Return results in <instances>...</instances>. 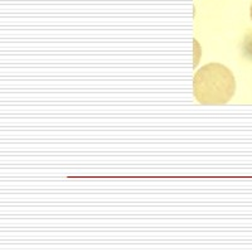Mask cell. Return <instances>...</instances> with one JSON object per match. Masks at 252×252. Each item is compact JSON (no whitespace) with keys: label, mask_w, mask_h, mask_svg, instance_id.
Listing matches in <instances>:
<instances>
[{"label":"cell","mask_w":252,"mask_h":252,"mask_svg":"<svg viewBox=\"0 0 252 252\" xmlns=\"http://www.w3.org/2000/svg\"><path fill=\"white\" fill-rule=\"evenodd\" d=\"M251 19H252V5H251Z\"/></svg>","instance_id":"2"},{"label":"cell","mask_w":252,"mask_h":252,"mask_svg":"<svg viewBox=\"0 0 252 252\" xmlns=\"http://www.w3.org/2000/svg\"><path fill=\"white\" fill-rule=\"evenodd\" d=\"M193 92L203 105H223L235 96V76L220 63H208L194 75Z\"/></svg>","instance_id":"1"}]
</instances>
